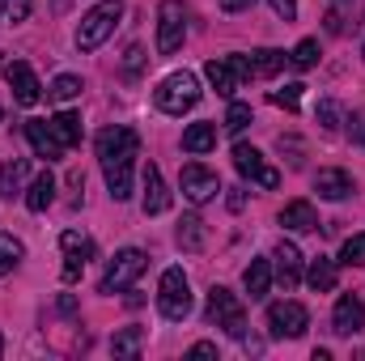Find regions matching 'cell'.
Returning a JSON list of instances; mask_svg holds the SVG:
<instances>
[{"label":"cell","instance_id":"obj_43","mask_svg":"<svg viewBox=\"0 0 365 361\" xmlns=\"http://www.w3.org/2000/svg\"><path fill=\"white\" fill-rule=\"evenodd\" d=\"M0 353H4V336H0Z\"/></svg>","mask_w":365,"mask_h":361},{"label":"cell","instance_id":"obj_25","mask_svg":"<svg viewBox=\"0 0 365 361\" xmlns=\"http://www.w3.org/2000/svg\"><path fill=\"white\" fill-rule=\"evenodd\" d=\"M306 280H310V289L314 293H331L336 289V264L331 260H310V272H306Z\"/></svg>","mask_w":365,"mask_h":361},{"label":"cell","instance_id":"obj_12","mask_svg":"<svg viewBox=\"0 0 365 361\" xmlns=\"http://www.w3.org/2000/svg\"><path fill=\"white\" fill-rule=\"evenodd\" d=\"M60 247H64V255H68V264H64V280L73 285V280L81 276V268H86V260H93V238L77 234V230H64V234H60Z\"/></svg>","mask_w":365,"mask_h":361},{"label":"cell","instance_id":"obj_20","mask_svg":"<svg viewBox=\"0 0 365 361\" xmlns=\"http://www.w3.org/2000/svg\"><path fill=\"white\" fill-rule=\"evenodd\" d=\"M51 200H56V175L43 171V175H34L30 191H26V208L30 213H43V208H51Z\"/></svg>","mask_w":365,"mask_h":361},{"label":"cell","instance_id":"obj_37","mask_svg":"<svg viewBox=\"0 0 365 361\" xmlns=\"http://www.w3.org/2000/svg\"><path fill=\"white\" fill-rule=\"evenodd\" d=\"M123 64H128V73H136V68L145 64V47H136V43H132V47H128V60H123Z\"/></svg>","mask_w":365,"mask_h":361},{"label":"cell","instance_id":"obj_21","mask_svg":"<svg viewBox=\"0 0 365 361\" xmlns=\"http://www.w3.org/2000/svg\"><path fill=\"white\" fill-rule=\"evenodd\" d=\"M242 280H247V293H251V302L268 298V289H272V264H268V260H251V268L242 272Z\"/></svg>","mask_w":365,"mask_h":361},{"label":"cell","instance_id":"obj_28","mask_svg":"<svg viewBox=\"0 0 365 361\" xmlns=\"http://www.w3.org/2000/svg\"><path fill=\"white\" fill-rule=\"evenodd\" d=\"M21 255H26L21 238H13V234H0V276L13 268V264H21Z\"/></svg>","mask_w":365,"mask_h":361},{"label":"cell","instance_id":"obj_24","mask_svg":"<svg viewBox=\"0 0 365 361\" xmlns=\"http://www.w3.org/2000/svg\"><path fill=\"white\" fill-rule=\"evenodd\" d=\"M26 171H30V162H26V158H9V162L0 166V191H4L9 200H13V191H21Z\"/></svg>","mask_w":365,"mask_h":361},{"label":"cell","instance_id":"obj_32","mask_svg":"<svg viewBox=\"0 0 365 361\" xmlns=\"http://www.w3.org/2000/svg\"><path fill=\"white\" fill-rule=\"evenodd\" d=\"M289 60H293L297 68H314V64H319V43H314V39H302Z\"/></svg>","mask_w":365,"mask_h":361},{"label":"cell","instance_id":"obj_44","mask_svg":"<svg viewBox=\"0 0 365 361\" xmlns=\"http://www.w3.org/2000/svg\"><path fill=\"white\" fill-rule=\"evenodd\" d=\"M0 119H4V111H0Z\"/></svg>","mask_w":365,"mask_h":361},{"label":"cell","instance_id":"obj_22","mask_svg":"<svg viewBox=\"0 0 365 361\" xmlns=\"http://www.w3.org/2000/svg\"><path fill=\"white\" fill-rule=\"evenodd\" d=\"M175 238H179L182 251H204V247H208V225H204L200 217H182Z\"/></svg>","mask_w":365,"mask_h":361},{"label":"cell","instance_id":"obj_1","mask_svg":"<svg viewBox=\"0 0 365 361\" xmlns=\"http://www.w3.org/2000/svg\"><path fill=\"white\" fill-rule=\"evenodd\" d=\"M119 17H123V0H102V4H93L90 13L81 17V26H77V47H81V51H98V47L110 39V30L119 26Z\"/></svg>","mask_w":365,"mask_h":361},{"label":"cell","instance_id":"obj_30","mask_svg":"<svg viewBox=\"0 0 365 361\" xmlns=\"http://www.w3.org/2000/svg\"><path fill=\"white\" fill-rule=\"evenodd\" d=\"M340 264H349V268H361V264H365V234L344 238V247H340Z\"/></svg>","mask_w":365,"mask_h":361},{"label":"cell","instance_id":"obj_26","mask_svg":"<svg viewBox=\"0 0 365 361\" xmlns=\"http://www.w3.org/2000/svg\"><path fill=\"white\" fill-rule=\"evenodd\" d=\"M140 345H145V332H140V327H123V332L110 340V353H115V357H140Z\"/></svg>","mask_w":365,"mask_h":361},{"label":"cell","instance_id":"obj_4","mask_svg":"<svg viewBox=\"0 0 365 361\" xmlns=\"http://www.w3.org/2000/svg\"><path fill=\"white\" fill-rule=\"evenodd\" d=\"M200 102V81H195V73H170L162 86H158V106L166 111V115H182V111H191Z\"/></svg>","mask_w":365,"mask_h":361},{"label":"cell","instance_id":"obj_7","mask_svg":"<svg viewBox=\"0 0 365 361\" xmlns=\"http://www.w3.org/2000/svg\"><path fill=\"white\" fill-rule=\"evenodd\" d=\"M145 251H136V247H123L115 260H110V268H106V276H102V285H98V293H123L140 272H145Z\"/></svg>","mask_w":365,"mask_h":361},{"label":"cell","instance_id":"obj_8","mask_svg":"<svg viewBox=\"0 0 365 361\" xmlns=\"http://www.w3.org/2000/svg\"><path fill=\"white\" fill-rule=\"evenodd\" d=\"M306 327H310V315L302 302H272L268 306V332L276 340H297Z\"/></svg>","mask_w":365,"mask_h":361},{"label":"cell","instance_id":"obj_33","mask_svg":"<svg viewBox=\"0 0 365 361\" xmlns=\"http://www.w3.org/2000/svg\"><path fill=\"white\" fill-rule=\"evenodd\" d=\"M251 123V106L247 102H230V111H225V132H242Z\"/></svg>","mask_w":365,"mask_h":361},{"label":"cell","instance_id":"obj_29","mask_svg":"<svg viewBox=\"0 0 365 361\" xmlns=\"http://www.w3.org/2000/svg\"><path fill=\"white\" fill-rule=\"evenodd\" d=\"M30 9H34V0H0V21L4 26H17V21L30 17Z\"/></svg>","mask_w":365,"mask_h":361},{"label":"cell","instance_id":"obj_14","mask_svg":"<svg viewBox=\"0 0 365 361\" xmlns=\"http://www.w3.org/2000/svg\"><path fill=\"white\" fill-rule=\"evenodd\" d=\"M145 217H158V213H166L170 208V191H166V183H162V171L149 162L145 166Z\"/></svg>","mask_w":365,"mask_h":361},{"label":"cell","instance_id":"obj_41","mask_svg":"<svg viewBox=\"0 0 365 361\" xmlns=\"http://www.w3.org/2000/svg\"><path fill=\"white\" fill-rule=\"evenodd\" d=\"M327 30H331V34H340V30H344V21H340V13H327Z\"/></svg>","mask_w":365,"mask_h":361},{"label":"cell","instance_id":"obj_2","mask_svg":"<svg viewBox=\"0 0 365 361\" xmlns=\"http://www.w3.org/2000/svg\"><path fill=\"white\" fill-rule=\"evenodd\" d=\"M208 323H217V327H225L230 336H247V306L225 289V285H212L208 289Z\"/></svg>","mask_w":365,"mask_h":361},{"label":"cell","instance_id":"obj_40","mask_svg":"<svg viewBox=\"0 0 365 361\" xmlns=\"http://www.w3.org/2000/svg\"><path fill=\"white\" fill-rule=\"evenodd\" d=\"M221 9L225 13H242V9H251V0H221Z\"/></svg>","mask_w":365,"mask_h":361},{"label":"cell","instance_id":"obj_3","mask_svg":"<svg viewBox=\"0 0 365 361\" xmlns=\"http://www.w3.org/2000/svg\"><path fill=\"white\" fill-rule=\"evenodd\" d=\"M158 310L170 319V323H182L191 315V285L182 268H166L162 272V285H158Z\"/></svg>","mask_w":365,"mask_h":361},{"label":"cell","instance_id":"obj_5","mask_svg":"<svg viewBox=\"0 0 365 361\" xmlns=\"http://www.w3.org/2000/svg\"><path fill=\"white\" fill-rule=\"evenodd\" d=\"M204 77H208V86L221 93V98H234L238 86L247 77H255V73H251V60L247 56H230V60H208L204 64Z\"/></svg>","mask_w":365,"mask_h":361},{"label":"cell","instance_id":"obj_16","mask_svg":"<svg viewBox=\"0 0 365 361\" xmlns=\"http://www.w3.org/2000/svg\"><path fill=\"white\" fill-rule=\"evenodd\" d=\"M26 141H30V145H34V153H38V158H47V162H56V158L64 153V145L51 136L47 119H26Z\"/></svg>","mask_w":365,"mask_h":361},{"label":"cell","instance_id":"obj_6","mask_svg":"<svg viewBox=\"0 0 365 361\" xmlns=\"http://www.w3.org/2000/svg\"><path fill=\"white\" fill-rule=\"evenodd\" d=\"M187 34V9L179 0H162L158 4V56H175Z\"/></svg>","mask_w":365,"mask_h":361},{"label":"cell","instance_id":"obj_39","mask_svg":"<svg viewBox=\"0 0 365 361\" xmlns=\"http://www.w3.org/2000/svg\"><path fill=\"white\" fill-rule=\"evenodd\" d=\"M225 204H230V208H234V213H242V204H247V191H242V187H234V191H230V200H225Z\"/></svg>","mask_w":365,"mask_h":361},{"label":"cell","instance_id":"obj_34","mask_svg":"<svg viewBox=\"0 0 365 361\" xmlns=\"http://www.w3.org/2000/svg\"><path fill=\"white\" fill-rule=\"evenodd\" d=\"M302 90H306V86H284V90H272V106L297 111V106H302Z\"/></svg>","mask_w":365,"mask_h":361},{"label":"cell","instance_id":"obj_45","mask_svg":"<svg viewBox=\"0 0 365 361\" xmlns=\"http://www.w3.org/2000/svg\"><path fill=\"white\" fill-rule=\"evenodd\" d=\"M361 141H365V132H361Z\"/></svg>","mask_w":365,"mask_h":361},{"label":"cell","instance_id":"obj_9","mask_svg":"<svg viewBox=\"0 0 365 361\" xmlns=\"http://www.w3.org/2000/svg\"><path fill=\"white\" fill-rule=\"evenodd\" d=\"M234 171L242 175V179L259 183V187H280V171H272V166H264V153L255 149V145H234Z\"/></svg>","mask_w":365,"mask_h":361},{"label":"cell","instance_id":"obj_42","mask_svg":"<svg viewBox=\"0 0 365 361\" xmlns=\"http://www.w3.org/2000/svg\"><path fill=\"white\" fill-rule=\"evenodd\" d=\"M60 310H64V315H77V302H73V298L64 293V298H60Z\"/></svg>","mask_w":365,"mask_h":361},{"label":"cell","instance_id":"obj_36","mask_svg":"<svg viewBox=\"0 0 365 361\" xmlns=\"http://www.w3.org/2000/svg\"><path fill=\"white\" fill-rule=\"evenodd\" d=\"M272 9H276V17H284V21L297 17V0H272Z\"/></svg>","mask_w":365,"mask_h":361},{"label":"cell","instance_id":"obj_38","mask_svg":"<svg viewBox=\"0 0 365 361\" xmlns=\"http://www.w3.org/2000/svg\"><path fill=\"white\" fill-rule=\"evenodd\" d=\"M187 353H191V357H217V345H208V340H200V345H191Z\"/></svg>","mask_w":365,"mask_h":361},{"label":"cell","instance_id":"obj_15","mask_svg":"<svg viewBox=\"0 0 365 361\" xmlns=\"http://www.w3.org/2000/svg\"><path fill=\"white\" fill-rule=\"evenodd\" d=\"M272 260H276V280L284 285V293L302 280V251L293 247V243H280L272 251Z\"/></svg>","mask_w":365,"mask_h":361},{"label":"cell","instance_id":"obj_23","mask_svg":"<svg viewBox=\"0 0 365 361\" xmlns=\"http://www.w3.org/2000/svg\"><path fill=\"white\" fill-rule=\"evenodd\" d=\"M212 145H217V123H191L182 132V149L187 153H208Z\"/></svg>","mask_w":365,"mask_h":361},{"label":"cell","instance_id":"obj_18","mask_svg":"<svg viewBox=\"0 0 365 361\" xmlns=\"http://www.w3.org/2000/svg\"><path fill=\"white\" fill-rule=\"evenodd\" d=\"M314 191H319L323 200H349V195H353V179H349L344 171H319V175H314Z\"/></svg>","mask_w":365,"mask_h":361},{"label":"cell","instance_id":"obj_11","mask_svg":"<svg viewBox=\"0 0 365 361\" xmlns=\"http://www.w3.org/2000/svg\"><path fill=\"white\" fill-rule=\"evenodd\" d=\"M4 81H9L17 106H34V102L43 98V86H38V77H34V68H30L26 60H13V64L4 68Z\"/></svg>","mask_w":365,"mask_h":361},{"label":"cell","instance_id":"obj_31","mask_svg":"<svg viewBox=\"0 0 365 361\" xmlns=\"http://www.w3.org/2000/svg\"><path fill=\"white\" fill-rule=\"evenodd\" d=\"M51 98H56V102H73V98H77V93H81V77H73V73H64V77H56V81H51Z\"/></svg>","mask_w":365,"mask_h":361},{"label":"cell","instance_id":"obj_17","mask_svg":"<svg viewBox=\"0 0 365 361\" xmlns=\"http://www.w3.org/2000/svg\"><path fill=\"white\" fill-rule=\"evenodd\" d=\"M280 225H284V230L306 234V230H319V213H314V204H310V200H289V204L280 208Z\"/></svg>","mask_w":365,"mask_h":361},{"label":"cell","instance_id":"obj_10","mask_svg":"<svg viewBox=\"0 0 365 361\" xmlns=\"http://www.w3.org/2000/svg\"><path fill=\"white\" fill-rule=\"evenodd\" d=\"M179 187L191 204H208V200L221 191V179H217V171H204L200 162H187L182 175H179Z\"/></svg>","mask_w":365,"mask_h":361},{"label":"cell","instance_id":"obj_19","mask_svg":"<svg viewBox=\"0 0 365 361\" xmlns=\"http://www.w3.org/2000/svg\"><path fill=\"white\" fill-rule=\"evenodd\" d=\"M47 128H51V136H56L64 149L81 145V115H73V111H60V115H51V119H47Z\"/></svg>","mask_w":365,"mask_h":361},{"label":"cell","instance_id":"obj_13","mask_svg":"<svg viewBox=\"0 0 365 361\" xmlns=\"http://www.w3.org/2000/svg\"><path fill=\"white\" fill-rule=\"evenodd\" d=\"M331 327H336V336H357V332L365 327V302L357 298V293H344V298L336 302Z\"/></svg>","mask_w":365,"mask_h":361},{"label":"cell","instance_id":"obj_27","mask_svg":"<svg viewBox=\"0 0 365 361\" xmlns=\"http://www.w3.org/2000/svg\"><path fill=\"white\" fill-rule=\"evenodd\" d=\"M280 68H284V51L264 47V51H255V56H251V73H255V77H276Z\"/></svg>","mask_w":365,"mask_h":361},{"label":"cell","instance_id":"obj_35","mask_svg":"<svg viewBox=\"0 0 365 361\" xmlns=\"http://www.w3.org/2000/svg\"><path fill=\"white\" fill-rule=\"evenodd\" d=\"M314 119H319L327 132H336V128H340V106H336L331 98H323V102H319V111H314Z\"/></svg>","mask_w":365,"mask_h":361}]
</instances>
